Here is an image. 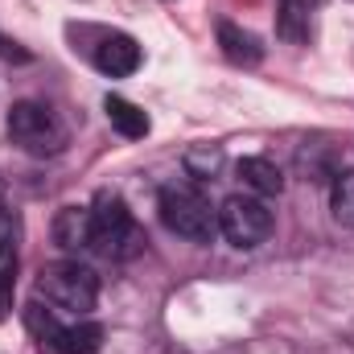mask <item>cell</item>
I'll use <instances>...</instances> for the list:
<instances>
[{
    "label": "cell",
    "mask_w": 354,
    "mask_h": 354,
    "mask_svg": "<svg viewBox=\"0 0 354 354\" xmlns=\"http://www.w3.org/2000/svg\"><path fill=\"white\" fill-rule=\"evenodd\" d=\"M103 111H107V120H111V128L120 132V136H128V140H145L149 136V115L132 103V99H124V95H107L103 99Z\"/></svg>",
    "instance_id": "cell-11"
},
{
    "label": "cell",
    "mask_w": 354,
    "mask_h": 354,
    "mask_svg": "<svg viewBox=\"0 0 354 354\" xmlns=\"http://www.w3.org/2000/svg\"><path fill=\"white\" fill-rule=\"evenodd\" d=\"M0 58H4V62H29V50H25L21 41H12V37L0 33Z\"/></svg>",
    "instance_id": "cell-17"
},
{
    "label": "cell",
    "mask_w": 354,
    "mask_h": 354,
    "mask_svg": "<svg viewBox=\"0 0 354 354\" xmlns=\"http://www.w3.org/2000/svg\"><path fill=\"white\" fill-rule=\"evenodd\" d=\"M25 322H29V330H33V338H37L41 346H54V342H58V334H62L58 313H54V309H46V305H41V297H37V301H29Z\"/></svg>",
    "instance_id": "cell-14"
},
{
    "label": "cell",
    "mask_w": 354,
    "mask_h": 354,
    "mask_svg": "<svg viewBox=\"0 0 354 354\" xmlns=\"http://www.w3.org/2000/svg\"><path fill=\"white\" fill-rule=\"evenodd\" d=\"M0 223H4V206H0Z\"/></svg>",
    "instance_id": "cell-18"
},
{
    "label": "cell",
    "mask_w": 354,
    "mask_h": 354,
    "mask_svg": "<svg viewBox=\"0 0 354 354\" xmlns=\"http://www.w3.org/2000/svg\"><path fill=\"white\" fill-rule=\"evenodd\" d=\"M330 210L342 227L354 231V174H334V185H330Z\"/></svg>",
    "instance_id": "cell-15"
},
{
    "label": "cell",
    "mask_w": 354,
    "mask_h": 354,
    "mask_svg": "<svg viewBox=\"0 0 354 354\" xmlns=\"http://www.w3.org/2000/svg\"><path fill=\"white\" fill-rule=\"evenodd\" d=\"M218 50L231 66H260L264 62V46L256 33H248L235 21H218Z\"/></svg>",
    "instance_id": "cell-8"
},
{
    "label": "cell",
    "mask_w": 354,
    "mask_h": 354,
    "mask_svg": "<svg viewBox=\"0 0 354 354\" xmlns=\"http://www.w3.org/2000/svg\"><path fill=\"white\" fill-rule=\"evenodd\" d=\"M157 210H161V223L174 231L177 239L210 243L218 235V210H210V202L194 185H165Z\"/></svg>",
    "instance_id": "cell-3"
},
{
    "label": "cell",
    "mask_w": 354,
    "mask_h": 354,
    "mask_svg": "<svg viewBox=\"0 0 354 354\" xmlns=\"http://www.w3.org/2000/svg\"><path fill=\"white\" fill-rule=\"evenodd\" d=\"M12 288H17V239L4 231L0 239V322L12 313Z\"/></svg>",
    "instance_id": "cell-13"
},
{
    "label": "cell",
    "mask_w": 354,
    "mask_h": 354,
    "mask_svg": "<svg viewBox=\"0 0 354 354\" xmlns=\"http://www.w3.org/2000/svg\"><path fill=\"white\" fill-rule=\"evenodd\" d=\"M322 0H276V37L288 46H305L313 37V17Z\"/></svg>",
    "instance_id": "cell-7"
},
{
    "label": "cell",
    "mask_w": 354,
    "mask_h": 354,
    "mask_svg": "<svg viewBox=\"0 0 354 354\" xmlns=\"http://www.w3.org/2000/svg\"><path fill=\"white\" fill-rule=\"evenodd\" d=\"M37 297H46V305L71 309L79 317H87L99 301V276L79 260H62V264L41 268L37 276Z\"/></svg>",
    "instance_id": "cell-4"
},
{
    "label": "cell",
    "mask_w": 354,
    "mask_h": 354,
    "mask_svg": "<svg viewBox=\"0 0 354 354\" xmlns=\"http://www.w3.org/2000/svg\"><path fill=\"white\" fill-rule=\"evenodd\" d=\"M140 62H145L140 41L128 37V33H107V37L99 41V50H95V66H99L107 79H128V75L140 71Z\"/></svg>",
    "instance_id": "cell-6"
},
{
    "label": "cell",
    "mask_w": 354,
    "mask_h": 354,
    "mask_svg": "<svg viewBox=\"0 0 354 354\" xmlns=\"http://www.w3.org/2000/svg\"><path fill=\"white\" fill-rule=\"evenodd\" d=\"M54 351L58 354H99L103 351V326H99V322H75V326H62Z\"/></svg>",
    "instance_id": "cell-12"
},
{
    "label": "cell",
    "mask_w": 354,
    "mask_h": 354,
    "mask_svg": "<svg viewBox=\"0 0 354 354\" xmlns=\"http://www.w3.org/2000/svg\"><path fill=\"white\" fill-rule=\"evenodd\" d=\"M8 140L29 157H58L71 136L54 107H46L37 99H21L8 107Z\"/></svg>",
    "instance_id": "cell-1"
},
{
    "label": "cell",
    "mask_w": 354,
    "mask_h": 354,
    "mask_svg": "<svg viewBox=\"0 0 354 354\" xmlns=\"http://www.w3.org/2000/svg\"><path fill=\"white\" fill-rule=\"evenodd\" d=\"M218 235L231 248H260L272 235V210L264 206V198L256 194H231L218 206Z\"/></svg>",
    "instance_id": "cell-5"
},
{
    "label": "cell",
    "mask_w": 354,
    "mask_h": 354,
    "mask_svg": "<svg viewBox=\"0 0 354 354\" xmlns=\"http://www.w3.org/2000/svg\"><path fill=\"white\" fill-rule=\"evenodd\" d=\"M54 243L62 252L91 248V206H62L54 218Z\"/></svg>",
    "instance_id": "cell-9"
},
{
    "label": "cell",
    "mask_w": 354,
    "mask_h": 354,
    "mask_svg": "<svg viewBox=\"0 0 354 354\" xmlns=\"http://www.w3.org/2000/svg\"><path fill=\"white\" fill-rule=\"evenodd\" d=\"M140 243H145V235H140L132 210L124 206V198L103 189L91 206V252H99L107 260H128L140 252Z\"/></svg>",
    "instance_id": "cell-2"
},
{
    "label": "cell",
    "mask_w": 354,
    "mask_h": 354,
    "mask_svg": "<svg viewBox=\"0 0 354 354\" xmlns=\"http://www.w3.org/2000/svg\"><path fill=\"white\" fill-rule=\"evenodd\" d=\"M218 165H223V153H218V149H210V145H206V149H189V153H185V169H189L194 177H202V181H210V177L218 174Z\"/></svg>",
    "instance_id": "cell-16"
},
{
    "label": "cell",
    "mask_w": 354,
    "mask_h": 354,
    "mask_svg": "<svg viewBox=\"0 0 354 354\" xmlns=\"http://www.w3.org/2000/svg\"><path fill=\"white\" fill-rule=\"evenodd\" d=\"M235 174H239V181H243L256 198H276V194L284 189L280 165H272L268 157H243V161L235 165Z\"/></svg>",
    "instance_id": "cell-10"
}]
</instances>
